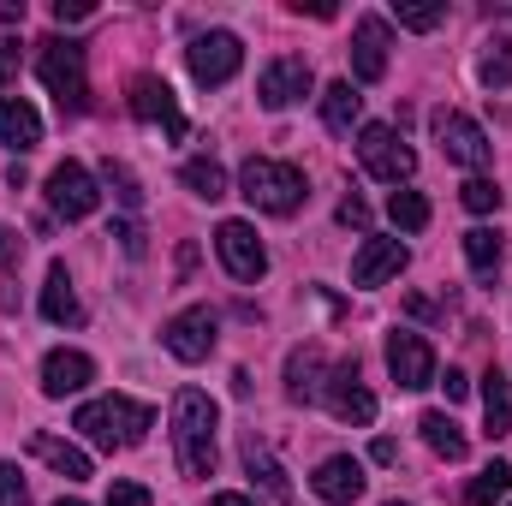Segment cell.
Returning <instances> with one entry per match:
<instances>
[{"label": "cell", "mask_w": 512, "mask_h": 506, "mask_svg": "<svg viewBox=\"0 0 512 506\" xmlns=\"http://www.w3.org/2000/svg\"><path fill=\"white\" fill-rule=\"evenodd\" d=\"M215 423H221V411H215L209 393H197V387H179L173 393V453H179V477H191V483L215 477Z\"/></svg>", "instance_id": "obj_1"}, {"label": "cell", "mask_w": 512, "mask_h": 506, "mask_svg": "<svg viewBox=\"0 0 512 506\" xmlns=\"http://www.w3.org/2000/svg\"><path fill=\"white\" fill-rule=\"evenodd\" d=\"M72 429H78L90 447H102V453H114V447H137V441L155 429V405L126 399V393H108V399H90V405H78Z\"/></svg>", "instance_id": "obj_2"}, {"label": "cell", "mask_w": 512, "mask_h": 506, "mask_svg": "<svg viewBox=\"0 0 512 506\" xmlns=\"http://www.w3.org/2000/svg\"><path fill=\"white\" fill-rule=\"evenodd\" d=\"M239 191H245V203L262 209V215H292V209L310 197L304 167H292V161H268V155H251V161L239 167Z\"/></svg>", "instance_id": "obj_3"}, {"label": "cell", "mask_w": 512, "mask_h": 506, "mask_svg": "<svg viewBox=\"0 0 512 506\" xmlns=\"http://www.w3.org/2000/svg\"><path fill=\"white\" fill-rule=\"evenodd\" d=\"M36 72L48 84V96L66 108V114H84L90 108V78H84V42L72 36H48L42 54H36Z\"/></svg>", "instance_id": "obj_4"}, {"label": "cell", "mask_w": 512, "mask_h": 506, "mask_svg": "<svg viewBox=\"0 0 512 506\" xmlns=\"http://www.w3.org/2000/svg\"><path fill=\"white\" fill-rule=\"evenodd\" d=\"M429 126H435V143H441L447 161H459V167H471V173H483V167L495 161V143H489V131L477 126V120H465V114H453V108H435Z\"/></svg>", "instance_id": "obj_5"}, {"label": "cell", "mask_w": 512, "mask_h": 506, "mask_svg": "<svg viewBox=\"0 0 512 506\" xmlns=\"http://www.w3.org/2000/svg\"><path fill=\"white\" fill-rule=\"evenodd\" d=\"M358 161H364V173L382 179V185H405V179L417 173L411 143H405L393 126H364L358 131Z\"/></svg>", "instance_id": "obj_6"}, {"label": "cell", "mask_w": 512, "mask_h": 506, "mask_svg": "<svg viewBox=\"0 0 512 506\" xmlns=\"http://www.w3.org/2000/svg\"><path fill=\"white\" fill-rule=\"evenodd\" d=\"M215 340H221V316H215L209 304H191V310H179V316L161 328V346H167L179 364H203V358L215 352Z\"/></svg>", "instance_id": "obj_7"}, {"label": "cell", "mask_w": 512, "mask_h": 506, "mask_svg": "<svg viewBox=\"0 0 512 506\" xmlns=\"http://www.w3.org/2000/svg\"><path fill=\"white\" fill-rule=\"evenodd\" d=\"M185 66H191V78H197L203 90H215V84H227V78L245 66V42H239L233 30H209V36H197V42L185 48Z\"/></svg>", "instance_id": "obj_8"}, {"label": "cell", "mask_w": 512, "mask_h": 506, "mask_svg": "<svg viewBox=\"0 0 512 506\" xmlns=\"http://www.w3.org/2000/svg\"><path fill=\"white\" fill-rule=\"evenodd\" d=\"M387 376L399 381L405 393L435 387V346L423 334H411V328H393L387 334Z\"/></svg>", "instance_id": "obj_9"}, {"label": "cell", "mask_w": 512, "mask_h": 506, "mask_svg": "<svg viewBox=\"0 0 512 506\" xmlns=\"http://www.w3.org/2000/svg\"><path fill=\"white\" fill-rule=\"evenodd\" d=\"M96 203H102V191H96V179H90L84 161H60V167L48 173V209H54V215L84 221V215H96Z\"/></svg>", "instance_id": "obj_10"}, {"label": "cell", "mask_w": 512, "mask_h": 506, "mask_svg": "<svg viewBox=\"0 0 512 506\" xmlns=\"http://www.w3.org/2000/svg\"><path fill=\"white\" fill-rule=\"evenodd\" d=\"M215 251L227 262V274L245 280V286L268 274V251H262V239H256L251 221H221V227H215Z\"/></svg>", "instance_id": "obj_11"}, {"label": "cell", "mask_w": 512, "mask_h": 506, "mask_svg": "<svg viewBox=\"0 0 512 506\" xmlns=\"http://www.w3.org/2000/svg\"><path fill=\"white\" fill-rule=\"evenodd\" d=\"M322 399H328V411H334L340 423H358V429L376 423V393L358 381V358H346V364L328 370V393H322Z\"/></svg>", "instance_id": "obj_12"}, {"label": "cell", "mask_w": 512, "mask_h": 506, "mask_svg": "<svg viewBox=\"0 0 512 506\" xmlns=\"http://www.w3.org/2000/svg\"><path fill=\"white\" fill-rule=\"evenodd\" d=\"M298 96H310V66H304L298 54L268 60V66H262V78H256V102H262L268 114H280V108H292Z\"/></svg>", "instance_id": "obj_13"}, {"label": "cell", "mask_w": 512, "mask_h": 506, "mask_svg": "<svg viewBox=\"0 0 512 506\" xmlns=\"http://www.w3.org/2000/svg\"><path fill=\"white\" fill-rule=\"evenodd\" d=\"M387 48H393L387 18L364 12V18L352 24V72H358V84H382L387 78Z\"/></svg>", "instance_id": "obj_14"}, {"label": "cell", "mask_w": 512, "mask_h": 506, "mask_svg": "<svg viewBox=\"0 0 512 506\" xmlns=\"http://www.w3.org/2000/svg\"><path fill=\"white\" fill-rule=\"evenodd\" d=\"M126 102H131V114H137L143 126H161L167 137H185V114H179V102H173V90H167L161 78H149V72H143V78H131Z\"/></svg>", "instance_id": "obj_15"}, {"label": "cell", "mask_w": 512, "mask_h": 506, "mask_svg": "<svg viewBox=\"0 0 512 506\" xmlns=\"http://www.w3.org/2000/svg\"><path fill=\"white\" fill-rule=\"evenodd\" d=\"M364 465L352 459V453H334V459H322L316 465V477H310V495L316 501H328V506H352L358 495H364Z\"/></svg>", "instance_id": "obj_16"}, {"label": "cell", "mask_w": 512, "mask_h": 506, "mask_svg": "<svg viewBox=\"0 0 512 506\" xmlns=\"http://www.w3.org/2000/svg\"><path fill=\"white\" fill-rule=\"evenodd\" d=\"M405 262H411V251H405L399 239H364L358 256H352V286H364V292H370V286H387Z\"/></svg>", "instance_id": "obj_17"}, {"label": "cell", "mask_w": 512, "mask_h": 506, "mask_svg": "<svg viewBox=\"0 0 512 506\" xmlns=\"http://www.w3.org/2000/svg\"><path fill=\"white\" fill-rule=\"evenodd\" d=\"M90 381H96V364H90L84 352H66V346H60V352H48V358H42V393H48V399L84 393Z\"/></svg>", "instance_id": "obj_18"}, {"label": "cell", "mask_w": 512, "mask_h": 506, "mask_svg": "<svg viewBox=\"0 0 512 506\" xmlns=\"http://www.w3.org/2000/svg\"><path fill=\"white\" fill-rule=\"evenodd\" d=\"M328 358H322V346H298L292 358H286V399H298V405H316L322 393H328Z\"/></svg>", "instance_id": "obj_19"}, {"label": "cell", "mask_w": 512, "mask_h": 506, "mask_svg": "<svg viewBox=\"0 0 512 506\" xmlns=\"http://www.w3.org/2000/svg\"><path fill=\"white\" fill-rule=\"evenodd\" d=\"M245 471H251L256 495H262V506H292V483H286V471H280V459L256 441V435H245Z\"/></svg>", "instance_id": "obj_20"}, {"label": "cell", "mask_w": 512, "mask_h": 506, "mask_svg": "<svg viewBox=\"0 0 512 506\" xmlns=\"http://www.w3.org/2000/svg\"><path fill=\"white\" fill-rule=\"evenodd\" d=\"M0 143L18 149V155L42 143V114H36L24 96H0Z\"/></svg>", "instance_id": "obj_21"}, {"label": "cell", "mask_w": 512, "mask_h": 506, "mask_svg": "<svg viewBox=\"0 0 512 506\" xmlns=\"http://www.w3.org/2000/svg\"><path fill=\"white\" fill-rule=\"evenodd\" d=\"M42 316H48L54 328H78V322H84V304H78V292H72L66 262H54V268H48V286H42Z\"/></svg>", "instance_id": "obj_22"}, {"label": "cell", "mask_w": 512, "mask_h": 506, "mask_svg": "<svg viewBox=\"0 0 512 506\" xmlns=\"http://www.w3.org/2000/svg\"><path fill=\"white\" fill-rule=\"evenodd\" d=\"M30 453H36L42 465H54L66 483H84V477H90V453L72 447V441H60V435H42V429H36V435H30Z\"/></svg>", "instance_id": "obj_23"}, {"label": "cell", "mask_w": 512, "mask_h": 506, "mask_svg": "<svg viewBox=\"0 0 512 506\" xmlns=\"http://www.w3.org/2000/svg\"><path fill=\"white\" fill-rule=\"evenodd\" d=\"M179 185H185L191 197H203V203H221V197H227V167H221L215 155H191V161L179 167Z\"/></svg>", "instance_id": "obj_24"}, {"label": "cell", "mask_w": 512, "mask_h": 506, "mask_svg": "<svg viewBox=\"0 0 512 506\" xmlns=\"http://www.w3.org/2000/svg\"><path fill=\"white\" fill-rule=\"evenodd\" d=\"M417 429H423V441H429V447H435V453H441L447 465H459V459L471 453L465 429H459V423H453L447 411H423V417H417Z\"/></svg>", "instance_id": "obj_25"}, {"label": "cell", "mask_w": 512, "mask_h": 506, "mask_svg": "<svg viewBox=\"0 0 512 506\" xmlns=\"http://www.w3.org/2000/svg\"><path fill=\"white\" fill-rule=\"evenodd\" d=\"M358 114H364V96L352 90V78H340V84H328V90H322V120H328V131H340V137H346V131L358 126Z\"/></svg>", "instance_id": "obj_26"}, {"label": "cell", "mask_w": 512, "mask_h": 506, "mask_svg": "<svg viewBox=\"0 0 512 506\" xmlns=\"http://www.w3.org/2000/svg\"><path fill=\"white\" fill-rule=\"evenodd\" d=\"M465 262H471V274L483 286H495V274H501V233L495 227H471L465 233Z\"/></svg>", "instance_id": "obj_27"}, {"label": "cell", "mask_w": 512, "mask_h": 506, "mask_svg": "<svg viewBox=\"0 0 512 506\" xmlns=\"http://www.w3.org/2000/svg\"><path fill=\"white\" fill-rule=\"evenodd\" d=\"M483 423H489V435H512V381L501 370L483 376Z\"/></svg>", "instance_id": "obj_28"}, {"label": "cell", "mask_w": 512, "mask_h": 506, "mask_svg": "<svg viewBox=\"0 0 512 506\" xmlns=\"http://www.w3.org/2000/svg\"><path fill=\"white\" fill-rule=\"evenodd\" d=\"M507 495H512V465L495 459V465L477 471V483L465 489V506H495V501H507Z\"/></svg>", "instance_id": "obj_29"}, {"label": "cell", "mask_w": 512, "mask_h": 506, "mask_svg": "<svg viewBox=\"0 0 512 506\" xmlns=\"http://www.w3.org/2000/svg\"><path fill=\"white\" fill-rule=\"evenodd\" d=\"M387 221H393L399 233H423V227H429V197H423V191H393V197H387Z\"/></svg>", "instance_id": "obj_30"}, {"label": "cell", "mask_w": 512, "mask_h": 506, "mask_svg": "<svg viewBox=\"0 0 512 506\" xmlns=\"http://www.w3.org/2000/svg\"><path fill=\"white\" fill-rule=\"evenodd\" d=\"M459 203H465L471 215H495V209H501V185L483 179V173H471V179L459 185Z\"/></svg>", "instance_id": "obj_31"}, {"label": "cell", "mask_w": 512, "mask_h": 506, "mask_svg": "<svg viewBox=\"0 0 512 506\" xmlns=\"http://www.w3.org/2000/svg\"><path fill=\"white\" fill-rule=\"evenodd\" d=\"M483 84H489V90H507L512 84V42L507 36L489 42V54H483Z\"/></svg>", "instance_id": "obj_32"}, {"label": "cell", "mask_w": 512, "mask_h": 506, "mask_svg": "<svg viewBox=\"0 0 512 506\" xmlns=\"http://www.w3.org/2000/svg\"><path fill=\"white\" fill-rule=\"evenodd\" d=\"M393 18H399L405 30H435V24L447 18V6H393Z\"/></svg>", "instance_id": "obj_33"}, {"label": "cell", "mask_w": 512, "mask_h": 506, "mask_svg": "<svg viewBox=\"0 0 512 506\" xmlns=\"http://www.w3.org/2000/svg\"><path fill=\"white\" fill-rule=\"evenodd\" d=\"M102 173H108V185H114V191H120V203H126V209H143V185H137V179H131L126 167H120V161H108V167H102Z\"/></svg>", "instance_id": "obj_34"}, {"label": "cell", "mask_w": 512, "mask_h": 506, "mask_svg": "<svg viewBox=\"0 0 512 506\" xmlns=\"http://www.w3.org/2000/svg\"><path fill=\"white\" fill-rule=\"evenodd\" d=\"M0 506H30V489H24L18 465H6V459H0Z\"/></svg>", "instance_id": "obj_35"}, {"label": "cell", "mask_w": 512, "mask_h": 506, "mask_svg": "<svg viewBox=\"0 0 512 506\" xmlns=\"http://www.w3.org/2000/svg\"><path fill=\"white\" fill-rule=\"evenodd\" d=\"M108 506H155V501H149V489H143V483L120 477V483H108Z\"/></svg>", "instance_id": "obj_36"}, {"label": "cell", "mask_w": 512, "mask_h": 506, "mask_svg": "<svg viewBox=\"0 0 512 506\" xmlns=\"http://www.w3.org/2000/svg\"><path fill=\"white\" fill-rule=\"evenodd\" d=\"M18 262H24V239H18V227H0V274H18Z\"/></svg>", "instance_id": "obj_37"}, {"label": "cell", "mask_w": 512, "mask_h": 506, "mask_svg": "<svg viewBox=\"0 0 512 506\" xmlns=\"http://www.w3.org/2000/svg\"><path fill=\"white\" fill-rule=\"evenodd\" d=\"M90 18V0H54V24H84Z\"/></svg>", "instance_id": "obj_38"}, {"label": "cell", "mask_w": 512, "mask_h": 506, "mask_svg": "<svg viewBox=\"0 0 512 506\" xmlns=\"http://www.w3.org/2000/svg\"><path fill=\"white\" fill-rule=\"evenodd\" d=\"M340 227H370V209H364V197H346V203H340Z\"/></svg>", "instance_id": "obj_39"}, {"label": "cell", "mask_w": 512, "mask_h": 506, "mask_svg": "<svg viewBox=\"0 0 512 506\" xmlns=\"http://www.w3.org/2000/svg\"><path fill=\"white\" fill-rule=\"evenodd\" d=\"M441 393H447V405H459V399L471 393V381H465V370H447V376H441Z\"/></svg>", "instance_id": "obj_40"}, {"label": "cell", "mask_w": 512, "mask_h": 506, "mask_svg": "<svg viewBox=\"0 0 512 506\" xmlns=\"http://www.w3.org/2000/svg\"><path fill=\"white\" fill-rule=\"evenodd\" d=\"M114 239H120L131 256H143V227H137V221H120V227H114Z\"/></svg>", "instance_id": "obj_41"}, {"label": "cell", "mask_w": 512, "mask_h": 506, "mask_svg": "<svg viewBox=\"0 0 512 506\" xmlns=\"http://www.w3.org/2000/svg\"><path fill=\"white\" fill-rule=\"evenodd\" d=\"M370 459H376V465H393V459H399V441H393V435H382V441L370 447Z\"/></svg>", "instance_id": "obj_42"}, {"label": "cell", "mask_w": 512, "mask_h": 506, "mask_svg": "<svg viewBox=\"0 0 512 506\" xmlns=\"http://www.w3.org/2000/svg\"><path fill=\"white\" fill-rule=\"evenodd\" d=\"M0 24H24V0H0Z\"/></svg>", "instance_id": "obj_43"}, {"label": "cell", "mask_w": 512, "mask_h": 506, "mask_svg": "<svg viewBox=\"0 0 512 506\" xmlns=\"http://www.w3.org/2000/svg\"><path fill=\"white\" fill-rule=\"evenodd\" d=\"M209 506H251V501H245V495H215Z\"/></svg>", "instance_id": "obj_44"}, {"label": "cell", "mask_w": 512, "mask_h": 506, "mask_svg": "<svg viewBox=\"0 0 512 506\" xmlns=\"http://www.w3.org/2000/svg\"><path fill=\"white\" fill-rule=\"evenodd\" d=\"M54 506H84V501H54Z\"/></svg>", "instance_id": "obj_45"}, {"label": "cell", "mask_w": 512, "mask_h": 506, "mask_svg": "<svg viewBox=\"0 0 512 506\" xmlns=\"http://www.w3.org/2000/svg\"><path fill=\"white\" fill-rule=\"evenodd\" d=\"M387 506H405V501H387Z\"/></svg>", "instance_id": "obj_46"}]
</instances>
